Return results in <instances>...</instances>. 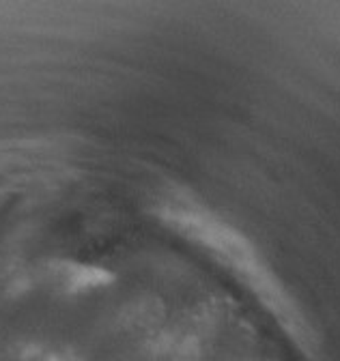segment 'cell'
<instances>
[{"mask_svg":"<svg viewBox=\"0 0 340 361\" xmlns=\"http://www.w3.org/2000/svg\"><path fill=\"white\" fill-rule=\"evenodd\" d=\"M159 213V217L177 235L200 247L211 260L226 269L243 288H248L293 340L302 346L312 342V331L300 305L295 303L280 278L274 274L261 250L239 228L188 196L164 200Z\"/></svg>","mask_w":340,"mask_h":361,"instance_id":"6da1fadb","label":"cell"}]
</instances>
